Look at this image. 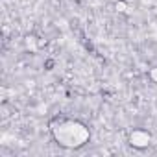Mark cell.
Returning a JSON list of instances; mask_svg holds the SVG:
<instances>
[{
    "label": "cell",
    "instance_id": "6da1fadb",
    "mask_svg": "<svg viewBox=\"0 0 157 157\" xmlns=\"http://www.w3.org/2000/svg\"><path fill=\"white\" fill-rule=\"evenodd\" d=\"M54 67H56V59H52V57L44 59V63H43V68L44 70H54Z\"/></svg>",
    "mask_w": 157,
    "mask_h": 157
}]
</instances>
